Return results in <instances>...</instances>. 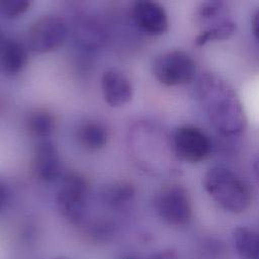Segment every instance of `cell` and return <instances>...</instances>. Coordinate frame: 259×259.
<instances>
[{"instance_id": "cell-18", "label": "cell", "mask_w": 259, "mask_h": 259, "mask_svg": "<svg viewBox=\"0 0 259 259\" xmlns=\"http://www.w3.org/2000/svg\"><path fill=\"white\" fill-rule=\"evenodd\" d=\"M30 5L26 0H3L0 4L1 10L8 18H15L24 13Z\"/></svg>"}, {"instance_id": "cell-10", "label": "cell", "mask_w": 259, "mask_h": 259, "mask_svg": "<svg viewBox=\"0 0 259 259\" xmlns=\"http://www.w3.org/2000/svg\"><path fill=\"white\" fill-rule=\"evenodd\" d=\"M101 86L104 99L111 107L123 106L132 98L131 83L118 70L106 71L102 77Z\"/></svg>"}, {"instance_id": "cell-1", "label": "cell", "mask_w": 259, "mask_h": 259, "mask_svg": "<svg viewBox=\"0 0 259 259\" xmlns=\"http://www.w3.org/2000/svg\"><path fill=\"white\" fill-rule=\"evenodd\" d=\"M198 97L210 122L224 136H238L244 132L247 118L243 104L225 80L207 73L198 83Z\"/></svg>"}, {"instance_id": "cell-17", "label": "cell", "mask_w": 259, "mask_h": 259, "mask_svg": "<svg viewBox=\"0 0 259 259\" xmlns=\"http://www.w3.org/2000/svg\"><path fill=\"white\" fill-rule=\"evenodd\" d=\"M235 31H236V24L233 20H230L219 27L202 30L196 38V45L204 46L209 41L227 39L231 35H233Z\"/></svg>"}, {"instance_id": "cell-9", "label": "cell", "mask_w": 259, "mask_h": 259, "mask_svg": "<svg viewBox=\"0 0 259 259\" xmlns=\"http://www.w3.org/2000/svg\"><path fill=\"white\" fill-rule=\"evenodd\" d=\"M31 169L41 182H53L60 177L62 162L55 145L50 141L38 142L32 153Z\"/></svg>"}, {"instance_id": "cell-22", "label": "cell", "mask_w": 259, "mask_h": 259, "mask_svg": "<svg viewBox=\"0 0 259 259\" xmlns=\"http://www.w3.org/2000/svg\"><path fill=\"white\" fill-rule=\"evenodd\" d=\"M123 259H134V258H123Z\"/></svg>"}, {"instance_id": "cell-6", "label": "cell", "mask_w": 259, "mask_h": 259, "mask_svg": "<svg viewBox=\"0 0 259 259\" xmlns=\"http://www.w3.org/2000/svg\"><path fill=\"white\" fill-rule=\"evenodd\" d=\"M171 146L178 158L190 163H198L211 152L212 143L202 130L194 126H182L175 131Z\"/></svg>"}, {"instance_id": "cell-3", "label": "cell", "mask_w": 259, "mask_h": 259, "mask_svg": "<svg viewBox=\"0 0 259 259\" xmlns=\"http://www.w3.org/2000/svg\"><path fill=\"white\" fill-rule=\"evenodd\" d=\"M89 184L85 177L72 171L66 175L56 196V205L61 216L71 224H80L86 216Z\"/></svg>"}, {"instance_id": "cell-15", "label": "cell", "mask_w": 259, "mask_h": 259, "mask_svg": "<svg viewBox=\"0 0 259 259\" xmlns=\"http://www.w3.org/2000/svg\"><path fill=\"white\" fill-rule=\"evenodd\" d=\"M78 140L84 147L97 150L103 148L108 141V132L99 123L88 122L78 131Z\"/></svg>"}, {"instance_id": "cell-7", "label": "cell", "mask_w": 259, "mask_h": 259, "mask_svg": "<svg viewBox=\"0 0 259 259\" xmlns=\"http://www.w3.org/2000/svg\"><path fill=\"white\" fill-rule=\"evenodd\" d=\"M67 36L66 22L59 16L39 18L29 29L28 45L36 53H49L59 49Z\"/></svg>"}, {"instance_id": "cell-8", "label": "cell", "mask_w": 259, "mask_h": 259, "mask_svg": "<svg viewBox=\"0 0 259 259\" xmlns=\"http://www.w3.org/2000/svg\"><path fill=\"white\" fill-rule=\"evenodd\" d=\"M132 17L135 24L147 34L160 35L168 28L165 10L153 1L135 2L132 7Z\"/></svg>"}, {"instance_id": "cell-2", "label": "cell", "mask_w": 259, "mask_h": 259, "mask_svg": "<svg viewBox=\"0 0 259 259\" xmlns=\"http://www.w3.org/2000/svg\"><path fill=\"white\" fill-rule=\"evenodd\" d=\"M203 184L213 201L229 213L241 214L251 205L252 193L248 184L227 167L210 168L204 176Z\"/></svg>"}, {"instance_id": "cell-16", "label": "cell", "mask_w": 259, "mask_h": 259, "mask_svg": "<svg viewBox=\"0 0 259 259\" xmlns=\"http://www.w3.org/2000/svg\"><path fill=\"white\" fill-rule=\"evenodd\" d=\"M27 130L35 137H48L55 130V119L50 112L36 110L30 114L27 120Z\"/></svg>"}, {"instance_id": "cell-12", "label": "cell", "mask_w": 259, "mask_h": 259, "mask_svg": "<svg viewBox=\"0 0 259 259\" xmlns=\"http://www.w3.org/2000/svg\"><path fill=\"white\" fill-rule=\"evenodd\" d=\"M226 4L222 1H207L202 3L196 12V19L200 25H205L206 29L219 27L229 20L226 15Z\"/></svg>"}, {"instance_id": "cell-19", "label": "cell", "mask_w": 259, "mask_h": 259, "mask_svg": "<svg viewBox=\"0 0 259 259\" xmlns=\"http://www.w3.org/2000/svg\"><path fill=\"white\" fill-rule=\"evenodd\" d=\"M148 259H179V255L172 249H164L152 254Z\"/></svg>"}, {"instance_id": "cell-4", "label": "cell", "mask_w": 259, "mask_h": 259, "mask_svg": "<svg viewBox=\"0 0 259 259\" xmlns=\"http://www.w3.org/2000/svg\"><path fill=\"white\" fill-rule=\"evenodd\" d=\"M152 70L156 80L168 87L191 83L197 72L192 57L181 50L168 51L158 56Z\"/></svg>"}, {"instance_id": "cell-13", "label": "cell", "mask_w": 259, "mask_h": 259, "mask_svg": "<svg viewBox=\"0 0 259 259\" xmlns=\"http://www.w3.org/2000/svg\"><path fill=\"white\" fill-rule=\"evenodd\" d=\"M233 242L240 259H259V230L238 227L233 231Z\"/></svg>"}, {"instance_id": "cell-20", "label": "cell", "mask_w": 259, "mask_h": 259, "mask_svg": "<svg viewBox=\"0 0 259 259\" xmlns=\"http://www.w3.org/2000/svg\"><path fill=\"white\" fill-rule=\"evenodd\" d=\"M252 30L254 35L259 40V9L255 12L253 19H252Z\"/></svg>"}, {"instance_id": "cell-5", "label": "cell", "mask_w": 259, "mask_h": 259, "mask_svg": "<svg viewBox=\"0 0 259 259\" xmlns=\"http://www.w3.org/2000/svg\"><path fill=\"white\" fill-rule=\"evenodd\" d=\"M159 217L168 225L184 226L193 216L191 197L185 187L168 184L160 189L155 201Z\"/></svg>"}, {"instance_id": "cell-14", "label": "cell", "mask_w": 259, "mask_h": 259, "mask_svg": "<svg viewBox=\"0 0 259 259\" xmlns=\"http://www.w3.org/2000/svg\"><path fill=\"white\" fill-rule=\"evenodd\" d=\"M134 194V188L130 182L118 181L104 187L101 197L107 206L118 208L130 202Z\"/></svg>"}, {"instance_id": "cell-11", "label": "cell", "mask_w": 259, "mask_h": 259, "mask_svg": "<svg viewBox=\"0 0 259 259\" xmlns=\"http://www.w3.org/2000/svg\"><path fill=\"white\" fill-rule=\"evenodd\" d=\"M27 63V52L19 41L2 35L0 44L1 70L7 75L18 74Z\"/></svg>"}, {"instance_id": "cell-21", "label": "cell", "mask_w": 259, "mask_h": 259, "mask_svg": "<svg viewBox=\"0 0 259 259\" xmlns=\"http://www.w3.org/2000/svg\"><path fill=\"white\" fill-rule=\"evenodd\" d=\"M253 172H254V176L257 180V182L259 183V156L254 160V163H253Z\"/></svg>"}]
</instances>
